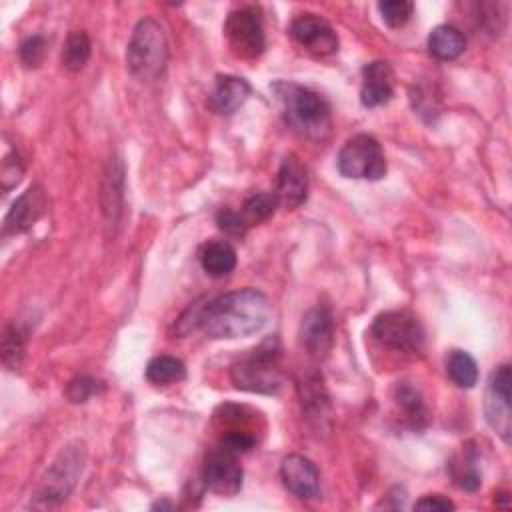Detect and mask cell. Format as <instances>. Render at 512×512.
<instances>
[{
	"instance_id": "484cf974",
	"label": "cell",
	"mask_w": 512,
	"mask_h": 512,
	"mask_svg": "<svg viewBox=\"0 0 512 512\" xmlns=\"http://www.w3.org/2000/svg\"><path fill=\"white\" fill-rule=\"evenodd\" d=\"M378 12L386 26L400 28L412 18L414 4L408 0H384L378 4Z\"/></svg>"
},
{
	"instance_id": "8992f818",
	"label": "cell",
	"mask_w": 512,
	"mask_h": 512,
	"mask_svg": "<svg viewBox=\"0 0 512 512\" xmlns=\"http://www.w3.org/2000/svg\"><path fill=\"white\" fill-rule=\"evenodd\" d=\"M338 172L354 180H380L386 176V158L380 142L372 134L348 138L336 158Z\"/></svg>"
},
{
	"instance_id": "603a6c76",
	"label": "cell",
	"mask_w": 512,
	"mask_h": 512,
	"mask_svg": "<svg viewBox=\"0 0 512 512\" xmlns=\"http://www.w3.org/2000/svg\"><path fill=\"white\" fill-rule=\"evenodd\" d=\"M278 206L280 204H278L276 194L258 192V194H252L250 198H246V202H244V206H242V210L238 214H240L244 226L250 228V226H254L258 222L268 220L276 212Z\"/></svg>"
},
{
	"instance_id": "277c9868",
	"label": "cell",
	"mask_w": 512,
	"mask_h": 512,
	"mask_svg": "<svg viewBox=\"0 0 512 512\" xmlns=\"http://www.w3.org/2000/svg\"><path fill=\"white\" fill-rule=\"evenodd\" d=\"M280 346L276 338L264 340L248 356L240 358L230 368V378L238 390L276 394L282 386V372L278 368Z\"/></svg>"
},
{
	"instance_id": "7402d4cb",
	"label": "cell",
	"mask_w": 512,
	"mask_h": 512,
	"mask_svg": "<svg viewBox=\"0 0 512 512\" xmlns=\"http://www.w3.org/2000/svg\"><path fill=\"white\" fill-rule=\"evenodd\" d=\"M92 52L90 38L84 30H72L62 48V66L70 72H78L86 66Z\"/></svg>"
},
{
	"instance_id": "ac0fdd59",
	"label": "cell",
	"mask_w": 512,
	"mask_h": 512,
	"mask_svg": "<svg viewBox=\"0 0 512 512\" xmlns=\"http://www.w3.org/2000/svg\"><path fill=\"white\" fill-rule=\"evenodd\" d=\"M200 264L212 278L228 276L236 268V250L226 240H210L200 250Z\"/></svg>"
},
{
	"instance_id": "83f0119b",
	"label": "cell",
	"mask_w": 512,
	"mask_h": 512,
	"mask_svg": "<svg viewBox=\"0 0 512 512\" xmlns=\"http://www.w3.org/2000/svg\"><path fill=\"white\" fill-rule=\"evenodd\" d=\"M102 388V384L90 376H76L68 382L66 386V396L70 402L74 404H82L88 402L94 394H98V390Z\"/></svg>"
},
{
	"instance_id": "4fadbf2b",
	"label": "cell",
	"mask_w": 512,
	"mask_h": 512,
	"mask_svg": "<svg viewBox=\"0 0 512 512\" xmlns=\"http://www.w3.org/2000/svg\"><path fill=\"white\" fill-rule=\"evenodd\" d=\"M280 478L288 492L302 500L320 496V472L316 464L302 454H288L280 464Z\"/></svg>"
},
{
	"instance_id": "52a82bcc",
	"label": "cell",
	"mask_w": 512,
	"mask_h": 512,
	"mask_svg": "<svg viewBox=\"0 0 512 512\" xmlns=\"http://www.w3.org/2000/svg\"><path fill=\"white\" fill-rule=\"evenodd\" d=\"M370 334L378 344L396 352H420L424 346V328L418 316L406 308L378 314Z\"/></svg>"
},
{
	"instance_id": "8fae6325",
	"label": "cell",
	"mask_w": 512,
	"mask_h": 512,
	"mask_svg": "<svg viewBox=\"0 0 512 512\" xmlns=\"http://www.w3.org/2000/svg\"><path fill=\"white\" fill-rule=\"evenodd\" d=\"M290 36L298 46H302L306 52L312 56H330L338 52V36L330 22H326L318 14H298L290 26H288Z\"/></svg>"
},
{
	"instance_id": "7c38bea8",
	"label": "cell",
	"mask_w": 512,
	"mask_h": 512,
	"mask_svg": "<svg viewBox=\"0 0 512 512\" xmlns=\"http://www.w3.org/2000/svg\"><path fill=\"white\" fill-rule=\"evenodd\" d=\"M300 344L312 358H326L334 346V320L326 306L310 308L300 322Z\"/></svg>"
},
{
	"instance_id": "ba28073f",
	"label": "cell",
	"mask_w": 512,
	"mask_h": 512,
	"mask_svg": "<svg viewBox=\"0 0 512 512\" xmlns=\"http://www.w3.org/2000/svg\"><path fill=\"white\" fill-rule=\"evenodd\" d=\"M224 34L232 52L240 58H258L266 48L262 14L256 6L232 10L224 22Z\"/></svg>"
},
{
	"instance_id": "6da1fadb",
	"label": "cell",
	"mask_w": 512,
	"mask_h": 512,
	"mask_svg": "<svg viewBox=\"0 0 512 512\" xmlns=\"http://www.w3.org/2000/svg\"><path fill=\"white\" fill-rule=\"evenodd\" d=\"M272 314L270 300L256 288L232 290L208 300L192 304L176 322L178 334L202 330L208 338L232 340L260 332Z\"/></svg>"
},
{
	"instance_id": "ffe728a7",
	"label": "cell",
	"mask_w": 512,
	"mask_h": 512,
	"mask_svg": "<svg viewBox=\"0 0 512 512\" xmlns=\"http://www.w3.org/2000/svg\"><path fill=\"white\" fill-rule=\"evenodd\" d=\"M186 378V366L180 358L170 354L154 356L146 366V380L154 386H168Z\"/></svg>"
},
{
	"instance_id": "9c48e42d",
	"label": "cell",
	"mask_w": 512,
	"mask_h": 512,
	"mask_svg": "<svg viewBox=\"0 0 512 512\" xmlns=\"http://www.w3.org/2000/svg\"><path fill=\"white\" fill-rule=\"evenodd\" d=\"M510 366L500 364L496 370H492L484 394V416L490 428L506 442L510 444Z\"/></svg>"
},
{
	"instance_id": "4316f807",
	"label": "cell",
	"mask_w": 512,
	"mask_h": 512,
	"mask_svg": "<svg viewBox=\"0 0 512 512\" xmlns=\"http://www.w3.org/2000/svg\"><path fill=\"white\" fill-rule=\"evenodd\" d=\"M20 60L26 68H36L42 64L44 56H46V38L40 36V34H34V36H28L22 40L20 44Z\"/></svg>"
},
{
	"instance_id": "3957f363",
	"label": "cell",
	"mask_w": 512,
	"mask_h": 512,
	"mask_svg": "<svg viewBox=\"0 0 512 512\" xmlns=\"http://www.w3.org/2000/svg\"><path fill=\"white\" fill-rule=\"evenodd\" d=\"M168 62V40L162 24L156 18H142L136 22L126 46L128 72L150 82L162 76Z\"/></svg>"
},
{
	"instance_id": "44dd1931",
	"label": "cell",
	"mask_w": 512,
	"mask_h": 512,
	"mask_svg": "<svg viewBox=\"0 0 512 512\" xmlns=\"http://www.w3.org/2000/svg\"><path fill=\"white\" fill-rule=\"evenodd\" d=\"M446 374L458 388H472L478 382V364L464 350H452L446 358Z\"/></svg>"
},
{
	"instance_id": "d6986e66",
	"label": "cell",
	"mask_w": 512,
	"mask_h": 512,
	"mask_svg": "<svg viewBox=\"0 0 512 512\" xmlns=\"http://www.w3.org/2000/svg\"><path fill=\"white\" fill-rule=\"evenodd\" d=\"M466 48V36L452 24H440L428 34V52L438 60H456Z\"/></svg>"
},
{
	"instance_id": "cb8c5ba5",
	"label": "cell",
	"mask_w": 512,
	"mask_h": 512,
	"mask_svg": "<svg viewBox=\"0 0 512 512\" xmlns=\"http://www.w3.org/2000/svg\"><path fill=\"white\" fill-rule=\"evenodd\" d=\"M394 400L416 426L420 422H426L428 412H426V406H424V400H422L420 392L414 386H410L408 382H398L396 388H394Z\"/></svg>"
},
{
	"instance_id": "9a60e30c",
	"label": "cell",
	"mask_w": 512,
	"mask_h": 512,
	"mask_svg": "<svg viewBox=\"0 0 512 512\" xmlns=\"http://www.w3.org/2000/svg\"><path fill=\"white\" fill-rule=\"evenodd\" d=\"M276 198L278 204L286 210H294L308 198V174L302 162L290 154L282 160L278 170V182H276Z\"/></svg>"
},
{
	"instance_id": "5b68a950",
	"label": "cell",
	"mask_w": 512,
	"mask_h": 512,
	"mask_svg": "<svg viewBox=\"0 0 512 512\" xmlns=\"http://www.w3.org/2000/svg\"><path fill=\"white\" fill-rule=\"evenodd\" d=\"M84 462H86L84 444L82 442L68 444L42 476L34 492V506L48 508L64 502L72 492V488L76 486L84 470Z\"/></svg>"
},
{
	"instance_id": "7a4b0ae2",
	"label": "cell",
	"mask_w": 512,
	"mask_h": 512,
	"mask_svg": "<svg viewBox=\"0 0 512 512\" xmlns=\"http://www.w3.org/2000/svg\"><path fill=\"white\" fill-rule=\"evenodd\" d=\"M272 92L282 104L286 122L296 132L314 140H320L330 132V124H332L330 104L322 94L302 84L286 82V80L274 82Z\"/></svg>"
},
{
	"instance_id": "2e32d148",
	"label": "cell",
	"mask_w": 512,
	"mask_h": 512,
	"mask_svg": "<svg viewBox=\"0 0 512 512\" xmlns=\"http://www.w3.org/2000/svg\"><path fill=\"white\" fill-rule=\"evenodd\" d=\"M394 94V70L386 60H374L362 68L360 102L366 108H376L390 102Z\"/></svg>"
},
{
	"instance_id": "e0dca14e",
	"label": "cell",
	"mask_w": 512,
	"mask_h": 512,
	"mask_svg": "<svg viewBox=\"0 0 512 512\" xmlns=\"http://www.w3.org/2000/svg\"><path fill=\"white\" fill-rule=\"evenodd\" d=\"M250 96V84L234 74H218L208 96V108L220 116L234 114Z\"/></svg>"
},
{
	"instance_id": "30bf717a",
	"label": "cell",
	"mask_w": 512,
	"mask_h": 512,
	"mask_svg": "<svg viewBox=\"0 0 512 512\" xmlns=\"http://www.w3.org/2000/svg\"><path fill=\"white\" fill-rule=\"evenodd\" d=\"M202 482L220 496H234L242 488V466L238 454L216 446L206 454L202 466Z\"/></svg>"
},
{
	"instance_id": "4dcf8cb0",
	"label": "cell",
	"mask_w": 512,
	"mask_h": 512,
	"mask_svg": "<svg viewBox=\"0 0 512 512\" xmlns=\"http://www.w3.org/2000/svg\"><path fill=\"white\" fill-rule=\"evenodd\" d=\"M416 510H436V512H444V510H454V502L448 500L442 494H426L420 500L414 502Z\"/></svg>"
},
{
	"instance_id": "f1b7e54d",
	"label": "cell",
	"mask_w": 512,
	"mask_h": 512,
	"mask_svg": "<svg viewBox=\"0 0 512 512\" xmlns=\"http://www.w3.org/2000/svg\"><path fill=\"white\" fill-rule=\"evenodd\" d=\"M216 222H218V226H220L224 232H228V234L242 236V234L248 230V228L244 226L240 214H238L236 210H230V208H222V210L218 212V216H216Z\"/></svg>"
},
{
	"instance_id": "f546056e",
	"label": "cell",
	"mask_w": 512,
	"mask_h": 512,
	"mask_svg": "<svg viewBox=\"0 0 512 512\" xmlns=\"http://www.w3.org/2000/svg\"><path fill=\"white\" fill-rule=\"evenodd\" d=\"M22 174H24V166H22L20 158L14 156V154H8L4 158V164H2V176H0L2 178V188H6L8 178H10V188L16 186L22 180Z\"/></svg>"
},
{
	"instance_id": "d4e9b609",
	"label": "cell",
	"mask_w": 512,
	"mask_h": 512,
	"mask_svg": "<svg viewBox=\"0 0 512 512\" xmlns=\"http://www.w3.org/2000/svg\"><path fill=\"white\" fill-rule=\"evenodd\" d=\"M24 358V334L18 326H6L2 336V362L8 370L20 368Z\"/></svg>"
},
{
	"instance_id": "5bb4252c",
	"label": "cell",
	"mask_w": 512,
	"mask_h": 512,
	"mask_svg": "<svg viewBox=\"0 0 512 512\" xmlns=\"http://www.w3.org/2000/svg\"><path fill=\"white\" fill-rule=\"evenodd\" d=\"M48 198L40 184L30 186L26 192H22L10 206L6 218H4V232L6 234H20L30 230L46 212Z\"/></svg>"
}]
</instances>
